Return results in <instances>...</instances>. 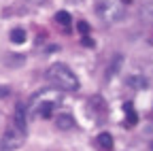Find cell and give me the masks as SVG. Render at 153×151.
Masks as SVG:
<instances>
[{
	"instance_id": "6da1fadb",
	"label": "cell",
	"mask_w": 153,
	"mask_h": 151,
	"mask_svg": "<svg viewBox=\"0 0 153 151\" xmlns=\"http://www.w3.org/2000/svg\"><path fill=\"white\" fill-rule=\"evenodd\" d=\"M47 79L62 91H76L79 89V79L76 74L62 62H55L47 68Z\"/></svg>"
},
{
	"instance_id": "7a4b0ae2",
	"label": "cell",
	"mask_w": 153,
	"mask_h": 151,
	"mask_svg": "<svg viewBox=\"0 0 153 151\" xmlns=\"http://www.w3.org/2000/svg\"><path fill=\"white\" fill-rule=\"evenodd\" d=\"M96 13L104 24H117L126 17V7L121 0H98Z\"/></svg>"
},
{
	"instance_id": "3957f363",
	"label": "cell",
	"mask_w": 153,
	"mask_h": 151,
	"mask_svg": "<svg viewBox=\"0 0 153 151\" xmlns=\"http://www.w3.org/2000/svg\"><path fill=\"white\" fill-rule=\"evenodd\" d=\"M24 138H26V134H24V132H19V130L13 126V128H9V130L4 132L2 145H4L7 151H15V149H19V147L24 145Z\"/></svg>"
},
{
	"instance_id": "277c9868",
	"label": "cell",
	"mask_w": 153,
	"mask_h": 151,
	"mask_svg": "<svg viewBox=\"0 0 153 151\" xmlns=\"http://www.w3.org/2000/svg\"><path fill=\"white\" fill-rule=\"evenodd\" d=\"M26 109H24V104L19 102L17 106H15V115H13V126L19 130V132H24L26 134Z\"/></svg>"
},
{
	"instance_id": "5b68a950",
	"label": "cell",
	"mask_w": 153,
	"mask_h": 151,
	"mask_svg": "<svg viewBox=\"0 0 153 151\" xmlns=\"http://www.w3.org/2000/svg\"><path fill=\"white\" fill-rule=\"evenodd\" d=\"M96 143H98V147L104 149V151H111L113 149V136L108 134V132H100L98 138H96Z\"/></svg>"
},
{
	"instance_id": "8992f818",
	"label": "cell",
	"mask_w": 153,
	"mask_h": 151,
	"mask_svg": "<svg viewBox=\"0 0 153 151\" xmlns=\"http://www.w3.org/2000/svg\"><path fill=\"white\" fill-rule=\"evenodd\" d=\"M76 123H74V119H72V115H68V113H62L60 117H57V128L60 130H72Z\"/></svg>"
},
{
	"instance_id": "52a82bcc",
	"label": "cell",
	"mask_w": 153,
	"mask_h": 151,
	"mask_svg": "<svg viewBox=\"0 0 153 151\" xmlns=\"http://www.w3.org/2000/svg\"><path fill=\"white\" fill-rule=\"evenodd\" d=\"M123 111H126V121H128L130 126H136L138 117H136V111H134V104H132V102H126V104H123Z\"/></svg>"
},
{
	"instance_id": "ba28073f",
	"label": "cell",
	"mask_w": 153,
	"mask_h": 151,
	"mask_svg": "<svg viewBox=\"0 0 153 151\" xmlns=\"http://www.w3.org/2000/svg\"><path fill=\"white\" fill-rule=\"evenodd\" d=\"M11 43H15V45L26 43V30L24 28H13L11 30Z\"/></svg>"
},
{
	"instance_id": "9c48e42d",
	"label": "cell",
	"mask_w": 153,
	"mask_h": 151,
	"mask_svg": "<svg viewBox=\"0 0 153 151\" xmlns=\"http://www.w3.org/2000/svg\"><path fill=\"white\" fill-rule=\"evenodd\" d=\"M38 115H41L43 119H49L53 115V102H43L41 106H38Z\"/></svg>"
},
{
	"instance_id": "30bf717a",
	"label": "cell",
	"mask_w": 153,
	"mask_h": 151,
	"mask_svg": "<svg viewBox=\"0 0 153 151\" xmlns=\"http://www.w3.org/2000/svg\"><path fill=\"white\" fill-rule=\"evenodd\" d=\"M128 85H132V87H147V79L140 77V74H132V77H128Z\"/></svg>"
},
{
	"instance_id": "8fae6325",
	"label": "cell",
	"mask_w": 153,
	"mask_h": 151,
	"mask_svg": "<svg viewBox=\"0 0 153 151\" xmlns=\"http://www.w3.org/2000/svg\"><path fill=\"white\" fill-rule=\"evenodd\" d=\"M55 22H57V24H62L64 28H68V26L72 24V17H70L66 11H60V13L55 15Z\"/></svg>"
},
{
	"instance_id": "7c38bea8",
	"label": "cell",
	"mask_w": 153,
	"mask_h": 151,
	"mask_svg": "<svg viewBox=\"0 0 153 151\" xmlns=\"http://www.w3.org/2000/svg\"><path fill=\"white\" fill-rule=\"evenodd\" d=\"M119 66H121V55H117V58L113 60V66H108V79H113L115 74H117V70H119Z\"/></svg>"
},
{
	"instance_id": "4fadbf2b",
	"label": "cell",
	"mask_w": 153,
	"mask_h": 151,
	"mask_svg": "<svg viewBox=\"0 0 153 151\" xmlns=\"http://www.w3.org/2000/svg\"><path fill=\"white\" fill-rule=\"evenodd\" d=\"M76 30H79V32L85 36V34L89 32V24H87V22H79V24H76Z\"/></svg>"
},
{
	"instance_id": "5bb4252c",
	"label": "cell",
	"mask_w": 153,
	"mask_h": 151,
	"mask_svg": "<svg viewBox=\"0 0 153 151\" xmlns=\"http://www.w3.org/2000/svg\"><path fill=\"white\" fill-rule=\"evenodd\" d=\"M11 94V87L9 85H0V98H7Z\"/></svg>"
},
{
	"instance_id": "9a60e30c",
	"label": "cell",
	"mask_w": 153,
	"mask_h": 151,
	"mask_svg": "<svg viewBox=\"0 0 153 151\" xmlns=\"http://www.w3.org/2000/svg\"><path fill=\"white\" fill-rule=\"evenodd\" d=\"M83 45H85V47H94V41L87 39V36H83Z\"/></svg>"
},
{
	"instance_id": "2e32d148",
	"label": "cell",
	"mask_w": 153,
	"mask_h": 151,
	"mask_svg": "<svg viewBox=\"0 0 153 151\" xmlns=\"http://www.w3.org/2000/svg\"><path fill=\"white\" fill-rule=\"evenodd\" d=\"M0 151H7V149H4V145H2V141H0Z\"/></svg>"
}]
</instances>
